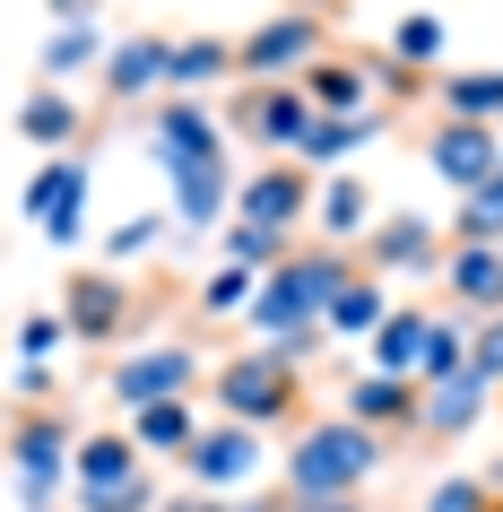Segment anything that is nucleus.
<instances>
[{
	"instance_id": "f257e3e1",
	"label": "nucleus",
	"mask_w": 503,
	"mask_h": 512,
	"mask_svg": "<svg viewBox=\"0 0 503 512\" xmlns=\"http://www.w3.org/2000/svg\"><path fill=\"white\" fill-rule=\"evenodd\" d=\"M356 270H365V261L339 252V243H304L287 270L261 278V304L243 313L252 339H261V348H287V356H313V339H330V296H339Z\"/></svg>"
},
{
	"instance_id": "f03ea898",
	"label": "nucleus",
	"mask_w": 503,
	"mask_h": 512,
	"mask_svg": "<svg viewBox=\"0 0 503 512\" xmlns=\"http://www.w3.org/2000/svg\"><path fill=\"white\" fill-rule=\"evenodd\" d=\"M382 460H391V434H373L347 408H330V417H304L287 434L278 478H287V495H365L382 478Z\"/></svg>"
},
{
	"instance_id": "7ed1b4c3",
	"label": "nucleus",
	"mask_w": 503,
	"mask_h": 512,
	"mask_svg": "<svg viewBox=\"0 0 503 512\" xmlns=\"http://www.w3.org/2000/svg\"><path fill=\"white\" fill-rule=\"evenodd\" d=\"M79 417L70 408H9V495L18 512H53L79 495Z\"/></svg>"
},
{
	"instance_id": "20e7f679",
	"label": "nucleus",
	"mask_w": 503,
	"mask_h": 512,
	"mask_svg": "<svg viewBox=\"0 0 503 512\" xmlns=\"http://www.w3.org/2000/svg\"><path fill=\"white\" fill-rule=\"evenodd\" d=\"M209 408L217 417H235V426H304V356L287 348H252L243 356H217L209 365Z\"/></svg>"
},
{
	"instance_id": "39448f33",
	"label": "nucleus",
	"mask_w": 503,
	"mask_h": 512,
	"mask_svg": "<svg viewBox=\"0 0 503 512\" xmlns=\"http://www.w3.org/2000/svg\"><path fill=\"white\" fill-rule=\"evenodd\" d=\"M157 478H148V452H139L131 426H87L79 434V495L70 512H157Z\"/></svg>"
},
{
	"instance_id": "423d86ee",
	"label": "nucleus",
	"mask_w": 503,
	"mask_h": 512,
	"mask_svg": "<svg viewBox=\"0 0 503 512\" xmlns=\"http://www.w3.org/2000/svg\"><path fill=\"white\" fill-rule=\"evenodd\" d=\"M174 469L191 478V495H252V486L269 478V434L261 426H235V417H209L200 443H191Z\"/></svg>"
},
{
	"instance_id": "0eeeda50",
	"label": "nucleus",
	"mask_w": 503,
	"mask_h": 512,
	"mask_svg": "<svg viewBox=\"0 0 503 512\" xmlns=\"http://www.w3.org/2000/svg\"><path fill=\"white\" fill-rule=\"evenodd\" d=\"M313 209H321V174L304 157H261L243 174V191H235V217L243 226H269V235L313 226Z\"/></svg>"
},
{
	"instance_id": "6e6552de",
	"label": "nucleus",
	"mask_w": 503,
	"mask_h": 512,
	"mask_svg": "<svg viewBox=\"0 0 503 512\" xmlns=\"http://www.w3.org/2000/svg\"><path fill=\"white\" fill-rule=\"evenodd\" d=\"M235 44H243V79H304V70L330 53V18L304 9V0H287L278 18H261V27L235 35Z\"/></svg>"
},
{
	"instance_id": "1a4fd4ad",
	"label": "nucleus",
	"mask_w": 503,
	"mask_h": 512,
	"mask_svg": "<svg viewBox=\"0 0 503 512\" xmlns=\"http://www.w3.org/2000/svg\"><path fill=\"white\" fill-rule=\"evenodd\" d=\"M313 96H304V79H243L235 96V131L261 148V157H295L304 139H313Z\"/></svg>"
},
{
	"instance_id": "9d476101",
	"label": "nucleus",
	"mask_w": 503,
	"mask_h": 512,
	"mask_svg": "<svg viewBox=\"0 0 503 512\" xmlns=\"http://www.w3.org/2000/svg\"><path fill=\"white\" fill-rule=\"evenodd\" d=\"M87 148H70V157H44L27 174V191H18V209L35 217V235L53 243V252H70V243L87 235Z\"/></svg>"
},
{
	"instance_id": "9b49d317",
	"label": "nucleus",
	"mask_w": 503,
	"mask_h": 512,
	"mask_svg": "<svg viewBox=\"0 0 503 512\" xmlns=\"http://www.w3.org/2000/svg\"><path fill=\"white\" fill-rule=\"evenodd\" d=\"M356 261H365L373 278H443V261H451V235L434 226V217H417V209H399V217H382L365 243H356Z\"/></svg>"
},
{
	"instance_id": "f8f14e48",
	"label": "nucleus",
	"mask_w": 503,
	"mask_h": 512,
	"mask_svg": "<svg viewBox=\"0 0 503 512\" xmlns=\"http://www.w3.org/2000/svg\"><path fill=\"white\" fill-rule=\"evenodd\" d=\"M113 400L131 408H157V400H191L200 391V348H183V339H157V348H131V356H113Z\"/></svg>"
},
{
	"instance_id": "ddd939ff",
	"label": "nucleus",
	"mask_w": 503,
	"mask_h": 512,
	"mask_svg": "<svg viewBox=\"0 0 503 512\" xmlns=\"http://www.w3.org/2000/svg\"><path fill=\"white\" fill-rule=\"evenodd\" d=\"M148 157H157V174L209 165V157H226V122L200 96H157V113H148Z\"/></svg>"
},
{
	"instance_id": "4468645a",
	"label": "nucleus",
	"mask_w": 503,
	"mask_h": 512,
	"mask_svg": "<svg viewBox=\"0 0 503 512\" xmlns=\"http://www.w3.org/2000/svg\"><path fill=\"white\" fill-rule=\"evenodd\" d=\"M61 322L79 348H122L131 339V287L113 270H70L61 278Z\"/></svg>"
},
{
	"instance_id": "2eb2a0df",
	"label": "nucleus",
	"mask_w": 503,
	"mask_h": 512,
	"mask_svg": "<svg viewBox=\"0 0 503 512\" xmlns=\"http://www.w3.org/2000/svg\"><path fill=\"white\" fill-rule=\"evenodd\" d=\"M503 408V391L477 365H460V374H443V382H425V417H417V443H469L486 417Z\"/></svg>"
},
{
	"instance_id": "dca6fc26",
	"label": "nucleus",
	"mask_w": 503,
	"mask_h": 512,
	"mask_svg": "<svg viewBox=\"0 0 503 512\" xmlns=\"http://www.w3.org/2000/svg\"><path fill=\"white\" fill-rule=\"evenodd\" d=\"M425 165L469 200V191H486L503 174V131L495 122H434V131H425Z\"/></svg>"
},
{
	"instance_id": "f3484780",
	"label": "nucleus",
	"mask_w": 503,
	"mask_h": 512,
	"mask_svg": "<svg viewBox=\"0 0 503 512\" xmlns=\"http://www.w3.org/2000/svg\"><path fill=\"white\" fill-rule=\"evenodd\" d=\"M174 183V226H191V235H226L235 226V191H243V174H235V157H209V165H183V174H165Z\"/></svg>"
},
{
	"instance_id": "a211bd4d",
	"label": "nucleus",
	"mask_w": 503,
	"mask_h": 512,
	"mask_svg": "<svg viewBox=\"0 0 503 512\" xmlns=\"http://www.w3.org/2000/svg\"><path fill=\"white\" fill-rule=\"evenodd\" d=\"M339 408L356 417V426H373V434H417V417H425V382H408V374H356L339 391Z\"/></svg>"
},
{
	"instance_id": "6ab92c4d",
	"label": "nucleus",
	"mask_w": 503,
	"mask_h": 512,
	"mask_svg": "<svg viewBox=\"0 0 503 512\" xmlns=\"http://www.w3.org/2000/svg\"><path fill=\"white\" fill-rule=\"evenodd\" d=\"M165 61H174V35H122L105 61V105H148V96H165Z\"/></svg>"
},
{
	"instance_id": "aec40b11",
	"label": "nucleus",
	"mask_w": 503,
	"mask_h": 512,
	"mask_svg": "<svg viewBox=\"0 0 503 512\" xmlns=\"http://www.w3.org/2000/svg\"><path fill=\"white\" fill-rule=\"evenodd\" d=\"M304 96H313V113H373L382 105L373 53H321L313 70H304Z\"/></svg>"
},
{
	"instance_id": "412c9836",
	"label": "nucleus",
	"mask_w": 503,
	"mask_h": 512,
	"mask_svg": "<svg viewBox=\"0 0 503 512\" xmlns=\"http://www.w3.org/2000/svg\"><path fill=\"white\" fill-rule=\"evenodd\" d=\"M443 296L460 304L469 322L503 313V243H451V261H443Z\"/></svg>"
},
{
	"instance_id": "4be33fe9",
	"label": "nucleus",
	"mask_w": 503,
	"mask_h": 512,
	"mask_svg": "<svg viewBox=\"0 0 503 512\" xmlns=\"http://www.w3.org/2000/svg\"><path fill=\"white\" fill-rule=\"evenodd\" d=\"M18 139L44 148V157H70V148L87 139V105L70 96V87H27V96H18Z\"/></svg>"
},
{
	"instance_id": "5701e85b",
	"label": "nucleus",
	"mask_w": 503,
	"mask_h": 512,
	"mask_svg": "<svg viewBox=\"0 0 503 512\" xmlns=\"http://www.w3.org/2000/svg\"><path fill=\"white\" fill-rule=\"evenodd\" d=\"M243 79V44L226 35H174V61H165V96H209V87Z\"/></svg>"
},
{
	"instance_id": "b1692460",
	"label": "nucleus",
	"mask_w": 503,
	"mask_h": 512,
	"mask_svg": "<svg viewBox=\"0 0 503 512\" xmlns=\"http://www.w3.org/2000/svg\"><path fill=\"white\" fill-rule=\"evenodd\" d=\"M391 122H399L391 105H373V113H321V122H313V139H304L295 157L313 165V174H339V165L356 157V148H373V139L391 131Z\"/></svg>"
},
{
	"instance_id": "393cba45",
	"label": "nucleus",
	"mask_w": 503,
	"mask_h": 512,
	"mask_svg": "<svg viewBox=\"0 0 503 512\" xmlns=\"http://www.w3.org/2000/svg\"><path fill=\"white\" fill-rule=\"evenodd\" d=\"M382 217H373V191L356 183V174H321V209H313V235L339 243V252H356V243L373 235Z\"/></svg>"
},
{
	"instance_id": "a878e982",
	"label": "nucleus",
	"mask_w": 503,
	"mask_h": 512,
	"mask_svg": "<svg viewBox=\"0 0 503 512\" xmlns=\"http://www.w3.org/2000/svg\"><path fill=\"white\" fill-rule=\"evenodd\" d=\"M399 313V296H391V278H373V270H356L339 287V296H330V339H365L373 348V330L391 322Z\"/></svg>"
},
{
	"instance_id": "bb28decb",
	"label": "nucleus",
	"mask_w": 503,
	"mask_h": 512,
	"mask_svg": "<svg viewBox=\"0 0 503 512\" xmlns=\"http://www.w3.org/2000/svg\"><path fill=\"white\" fill-rule=\"evenodd\" d=\"M425 339H434V304H399L391 322L373 330V374H425Z\"/></svg>"
},
{
	"instance_id": "cd10ccee",
	"label": "nucleus",
	"mask_w": 503,
	"mask_h": 512,
	"mask_svg": "<svg viewBox=\"0 0 503 512\" xmlns=\"http://www.w3.org/2000/svg\"><path fill=\"white\" fill-rule=\"evenodd\" d=\"M105 61H113V44L96 27H53L44 53H35V70H44V87H70V79H87V70H105Z\"/></svg>"
},
{
	"instance_id": "c85d7f7f",
	"label": "nucleus",
	"mask_w": 503,
	"mask_h": 512,
	"mask_svg": "<svg viewBox=\"0 0 503 512\" xmlns=\"http://www.w3.org/2000/svg\"><path fill=\"white\" fill-rule=\"evenodd\" d=\"M434 105H443V122H495L503 131V70H451V79H434Z\"/></svg>"
},
{
	"instance_id": "c756f323",
	"label": "nucleus",
	"mask_w": 503,
	"mask_h": 512,
	"mask_svg": "<svg viewBox=\"0 0 503 512\" xmlns=\"http://www.w3.org/2000/svg\"><path fill=\"white\" fill-rule=\"evenodd\" d=\"M131 434H139V452H148V460H183L191 443H200V408H191V400H157V408H139V417H131Z\"/></svg>"
},
{
	"instance_id": "7c9ffc66",
	"label": "nucleus",
	"mask_w": 503,
	"mask_h": 512,
	"mask_svg": "<svg viewBox=\"0 0 503 512\" xmlns=\"http://www.w3.org/2000/svg\"><path fill=\"white\" fill-rule=\"evenodd\" d=\"M261 304V270H243V261H217L209 287H200V322H235Z\"/></svg>"
},
{
	"instance_id": "2f4dec72",
	"label": "nucleus",
	"mask_w": 503,
	"mask_h": 512,
	"mask_svg": "<svg viewBox=\"0 0 503 512\" xmlns=\"http://www.w3.org/2000/svg\"><path fill=\"white\" fill-rule=\"evenodd\" d=\"M295 252H304L295 235H269V226H243V217L226 226V261H243V270H261V278H269V270H287Z\"/></svg>"
},
{
	"instance_id": "473e14b6",
	"label": "nucleus",
	"mask_w": 503,
	"mask_h": 512,
	"mask_svg": "<svg viewBox=\"0 0 503 512\" xmlns=\"http://www.w3.org/2000/svg\"><path fill=\"white\" fill-rule=\"evenodd\" d=\"M391 61H408V70L434 79V61H443V18H434V9H408L391 27Z\"/></svg>"
},
{
	"instance_id": "72a5a7b5",
	"label": "nucleus",
	"mask_w": 503,
	"mask_h": 512,
	"mask_svg": "<svg viewBox=\"0 0 503 512\" xmlns=\"http://www.w3.org/2000/svg\"><path fill=\"white\" fill-rule=\"evenodd\" d=\"M451 243H503V174L451 209Z\"/></svg>"
},
{
	"instance_id": "f704fd0d",
	"label": "nucleus",
	"mask_w": 503,
	"mask_h": 512,
	"mask_svg": "<svg viewBox=\"0 0 503 512\" xmlns=\"http://www.w3.org/2000/svg\"><path fill=\"white\" fill-rule=\"evenodd\" d=\"M61 348H79L61 313H27V322H18V365H53Z\"/></svg>"
},
{
	"instance_id": "c9c22d12",
	"label": "nucleus",
	"mask_w": 503,
	"mask_h": 512,
	"mask_svg": "<svg viewBox=\"0 0 503 512\" xmlns=\"http://www.w3.org/2000/svg\"><path fill=\"white\" fill-rule=\"evenodd\" d=\"M495 504V486L486 478H443V486H425L417 495V512H486Z\"/></svg>"
},
{
	"instance_id": "e433bc0d",
	"label": "nucleus",
	"mask_w": 503,
	"mask_h": 512,
	"mask_svg": "<svg viewBox=\"0 0 503 512\" xmlns=\"http://www.w3.org/2000/svg\"><path fill=\"white\" fill-rule=\"evenodd\" d=\"M157 512H287V486L278 495H165Z\"/></svg>"
},
{
	"instance_id": "4c0bfd02",
	"label": "nucleus",
	"mask_w": 503,
	"mask_h": 512,
	"mask_svg": "<svg viewBox=\"0 0 503 512\" xmlns=\"http://www.w3.org/2000/svg\"><path fill=\"white\" fill-rule=\"evenodd\" d=\"M165 217H174V209H165ZM165 217H122V226H113V235H105V261H139V252H157V235H165Z\"/></svg>"
},
{
	"instance_id": "58836bf2",
	"label": "nucleus",
	"mask_w": 503,
	"mask_h": 512,
	"mask_svg": "<svg viewBox=\"0 0 503 512\" xmlns=\"http://www.w3.org/2000/svg\"><path fill=\"white\" fill-rule=\"evenodd\" d=\"M469 365H477V374H486V382L503 391V313H486V322H477V348H469Z\"/></svg>"
},
{
	"instance_id": "ea45409f",
	"label": "nucleus",
	"mask_w": 503,
	"mask_h": 512,
	"mask_svg": "<svg viewBox=\"0 0 503 512\" xmlns=\"http://www.w3.org/2000/svg\"><path fill=\"white\" fill-rule=\"evenodd\" d=\"M53 391H61V374H53V365H18V374H9V400H18V408H44Z\"/></svg>"
},
{
	"instance_id": "a19ab883",
	"label": "nucleus",
	"mask_w": 503,
	"mask_h": 512,
	"mask_svg": "<svg viewBox=\"0 0 503 512\" xmlns=\"http://www.w3.org/2000/svg\"><path fill=\"white\" fill-rule=\"evenodd\" d=\"M287 512H365V495H287Z\"/></svg>"
},
{
	"instance_id": "79ce46f5",
	"label": "nucleus",
	"mask_w": 503,
	"mask_h": 512,
	"mask_svg": "<svg viewBox=\"0 0 503 512\" xmlns=\"http://www.w3.org/2000/svg\"><path fill=\"white\" fill-rule=\"evenodd\" d=\"M96 9L105 0H53V27H96Z\"/></svg>"
},
{
	"instance_id": "37998d69",
	"label": "nucleus",
	"mask_w": 503,
	"mask_h": 512,
	"mask_svg": "<svg viewBox=\"0 0 503 512\" xmlns=\"http://www.w3.org/2000/svg\"><path fill=\"white\" fill-rule=\"evenodd\" d=\"M486 486H495V495H503V460H495V478H486Z\"/></svg>"
},
{
	"instance_id": "c03bdc74",
	"label": "nucleus",
	"mask_w": 503,
	"mask_h": 512,
	"mask_svg": "<svg viewBox=\"0 0 503 512\" xmlns=\"http://www.w3.org/2000/svg\"><path fill=\"white\" fill-rule=\"evenodd\" d=\"M486 512H503V495H495V504H486Z\"/></svg>"
},
{
	"instance_id": "a18cd8bd",
	"label": "nucleus",
	"mask_w": 503,
	"mask_h": 512,
	"mask_svg": "<svg viewBox=\"0 0 503 512\" xmlns=\"http://www.w3.org/2000/svg\"><path fill=\"white\" fill-rule=\"evenodd\" d=\"M304 9H321V0H304Z\"/></svg>"
}]
</instances>
